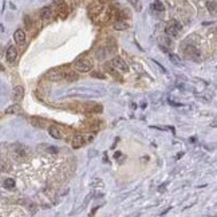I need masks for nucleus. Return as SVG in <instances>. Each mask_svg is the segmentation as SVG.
Here are the masks:
<instances>
[{"label": "nucleus", "instance_id": "8", "mask_svg": "<svg viewBox=\"0 0 217 217\" xmlns=\"http://www.w3.org/2000/svg\"><path fill=\"white\" fill-rule=\"evenodd\" d=\"M29 122H31V125L35 126V127H43V126L46 125V121L42 119V118H38V117L29 118Z\"/></svg>", "mask_w": 217, "mask_h": 217}, {"label": "nucleus", "instance_id": "21", "mask_svg": "<svg viewBox=\"0 0 217 217\" xmlns=\"http://www.w3.org/2000/svg\"><path fill=\"white\" fill-rule=\"evenodd\" d=\"M0 71H4V66L1 63H0Z\"/></svg>", "mask_w": 217, "mask_h": 217}, {"label": "nucleus", "instance_id": "5", "mask_svg": "<svg viewBox=\"0 0 217 217\" xmlns=\"http://www.w3.org/2000/svg\"><path fill=\"white\" fill-rule=\"evenodd\" d=\"M5 58H7V60L10 62V63L15 62V60H16V58H18V50H16V47L11 46V47L7 50V54H5Z\"/></svg>", "mask_w": 217, "mask_h": 217}, {"label": "nucleus", "instance_id": "4", "mask_svg": "<svg viewBox=\"0 0 217 217\" xmlns=\"http://www.w3.org/2000/svg\"><path fill=\"white\" fill-rule=\"evenodd\" d=\"M185 48V54H186L188 56H190V58H193L194 60H198L200 59V51L197 50V48H194V47H192V46H186V47H184Z\"/></svg>", "mask_w": 217, "mask_h": 217}, {"label": "nucleus", "instance_id": "3", "mask_svg": "<svg viewBox=\"0 0 217 217\" xmlns=\"http://www.w3.org/2000/svg\"><path fill=\"white\" fill-rule=\"evenodd\" d=\"M111 64L114 66V68H119L122 72H127L129 71V66L125 63V60H123L122 58H119V56H117V58L113 59Z\"/></svg>", "mask_w": 217, "mask_h": 217}, {"label": "nucleus", "instance_id": "7", "mask_svg": "<svg viewBox=\"0 0 217 217\" xmlns=\"http://www.w3.org/2000/svg\"><path fill=\"white\" fill-rule=\"evenodd\" d=\"M24 95V88L21 87V86H16L15 88H13L12 91V96H13V101H21V98H23Z\"/></svg>", "mask_w": 217, "mask_h": 217}, {"label": "nucleus", "instance_id": "19", "mask_svg": "<svg viewBox=\"0 0 217 217\" xmlns=\"http://www.w3.org/2000/svg\"><path fill=\"white\" fill-rule=\"evenodd\" d=\"M96 56H98L99 59H102V58H104V56H106V54H104L103 50H98V52H96Z\"/></svg>", "mask_w": 217, "mask_h": 217}, {"label": "nucleus", "instance_id": "2", "mask_svg": "<svg viewBox=\"0 0 217 217\" xmlns=\"http://www.w3.org/2000/svg\"><path fill=\"white\" fill-rule=\"evenodd\" d=\"M91 67H93V64H91V62L87 60V59L78 60L77 63H75V68H77V71H79V72H88L91 70Z\"/></svg>", "mask_w": 217, "mask_h": 217}, {"label": "nucleus", "instance_id": "15", "mask_svg": "<svg viewBox=\"0 0 217 217\" xmlns=\"http://www.w3.org/2000/svg\"><path fill=\"white\" fill-rule=\"evenodd\" d=\"M169 58H170V60L173 62L174 64H179V63H181V59H179V56L176 55V54H170V56H169Z\"/></svg>", "mask_w": 217, "mask_h": 217}, {"label": "nucleus", "instance_id": "18", "mask_svg": "<svg viewBox=\"0 0 217 217\" xmlns=\"http://www.w3.org/2000/svg\"><path fill=\"white\" fill-rule=\"evenodd\" d=\"M91 75H93L94 78H99V79H103L104 78V74H102V72H96V71H94Z\"/></svg>", "mask_w": 217, "mask_h": 217}, {"label": "nucleus", "instance_id": "17", "mask_svg": "<svg viewBox=\"0 0 217 217\" xmlns=\"http://www.w3.org/2000/svg\"><path fill=\"white\" fill-rule=\"evenodd\" d=\"M208 10L212 11V12H214L216 11V1H210L208 3Z\"/></svg>", "mask_w": 217, "mask_h": 217}, {"label": "nucleus", "instance_id": "14", "mask_svg": "<svg viewBox=\"0 0 217 217\" xmlns=\"http://www.w3.org/2000/svg\"><path fill=\"white\" fill-rule=\"evenodd\" d=\"M153 8H154L155 11H160V12H162L163 10H165V7H163V4L160 1V0H155L154 4H153Z\"/></svg>", "mask_w": 217, "mask_h": 217}, {"label": "nucleus", "instance_id": "12", "mask_svg": "<svg viewBox=\"0 0 217 217\" xmlns=\"http://www.w3.org/2000/svg\"><path fill=\"white\" fill-rule=\"evenodd\" d=\"M50 15H51V10H50V7H44V8H42V10H40V16H42L43 19L50 18Z\"/></svg>", "mask_w": 217, "mask_h": 217}, {"label": "nucleus", "instance_id": "11", "mask_svg": "<svg viewBox=\"0 0 217 217\" xmlns=\"http://www.w3.org/2000/svg\"><path fill=\"white\" fill-rule=\"evenodd\" d=\"M19 111H20V107L18 104H12V106H10L5 110V114H18Z\"/></svg>", "mask_w": 217, "mask_h": 217}, {"label": "nucleus", "instance_id": "16", "mask_svg": "<svg viewBox=\"0 0 217 217\" xmlns=\"http://www.w3.org/2000/svg\"><path fill=\"white\" fill-rule=\"evenodd\" d=\"M126 27H127V26H126L125 23H115L114 24V28L115 29H126Z\"/></svg>", "mask_w": 217, "mask_h": 217}, {"label": "nucleus", "instance_id": "13", "mask_svg": "<svg viewBox=\"0 0 217 217\" xmlns=\"http://www.w3.org/2000/svg\"><path fill=\"white\" fill-rule=\"evenodd\" d=\"M4 186L7 188V189H13V188H15V179L13 178H5Z\"/></svg>", "mask_w": 217, "mask_h": 217}, {"label": "nucleus", "instance_id": "10", "mask_svg": "<svg viewBox=\"0 0 217 217\" xmlns=\"http://www.w3.org/2000/svg\"><path fill=\"white\" fill-rule=\"evenodd\" d=\"M83 145V137L80 135V134H77V135L72 138V146L75 147V149H78V147H80Z\"/></svg>", "mask_w": 217, "mask_h": 217}, {"label": "nucleus", "instance_id": "9", "mask_svg": "<svg viewBox=\"0 0 217 217\" xmlns=\"http://www.w3.org/2000/svg\"><path fill=\"white\" fill-rule=\"evenodd\" d=\"M48 131H50V134L54 137L55 139H60L62 137V133H60V130H59L56 126H50V129H48Z\"/></svg>", "mask_w": 217, "mask_h": 217}, {"label": "nucleus", "instance_id": "1", "mask_svg": "<svg viewBox=\"0 0 217 217\" xmlns=\"http://www.w3.org/2000/svg\"><path fill=\"white\" fill-rule=\"evenodd\" d=\"M166 34L169 35V36H171V38H176L177 35H178V32L181 31V26H179L178 23H177L176 20H171L170 23H169V26L166 27Z\"/></svg>", "mask_w": 217, "mask_h": 217}, {"label": "nucleus", "instance_id": "6", "mask_svg": "<svg viewBox=\"0 0 217 217\" xmlns=\"http://www.w3.org/2000/svg\"><path fill=\"white\" fill-rule=\"evenodd\" d=\"M13 39L18 44H24L26 43V34H24L23 29H16L15 34H13Z\"/></svg>", "mask_w": 217, "mask_h": 217}, {"label": "nucleus", "instance_id": "20", "mask_svg": "<svg viewBox=\"0 0 217 217\" xmlns=\"http://www.w3.org/2000/svg\"><path fill=\"white\" fill-rule=\"evenodd\" d=\"M48 150H50L51 153H58V147H50Z\"/></svg>", "mask_w": 217, "mask_h": 217}]
</instances>
